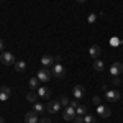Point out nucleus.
Masks as SVG:
<instances>
[{
  "mask_svg": "<svg viewBox=\"0 0 123 123\" xmlns=\"http://www.w3.org/2000/svg\"><path fill=\"white\" fill-rule=\"evenodd\" d=\"M74 122L76 123H84V115H76V117H74Z\"/></svg>",
  "mask_w": 123,
  "mask_h": 123,
  "instance_id": "nucleus-24",
  "label": "nucleus"
},
{
  "mask_svg": "<svg viewBox=\"0 0 123 123\" xmlns=\"http://www.w3.org/2000/svg\"><path fill=\"white\" fill-rule=\"evenodd\" d=\"M92 102H94L95 105H100V102H102V100H100V97H94V98H92Z\"/></svg>",
  "mask_w": 123,
  "mask_h": 123,
  "instance_id": "nucleus-25",
  "label": "nucleus"
},
{
  "mask_svg": "<svg viewBox=\"0 0 123 123\" xmlns=\"http://www.w3.org/2000/svg\"><path fill=\"white\" fill-rule=\"evenodd\" d=\"M100 53H102V49H100V46H98V44H92V46H90V49H89V54L94 57V59H98Z\"/></svg>",
  "mask_w": 123,
  "mask_h": 123,
  "instance_id": "nucleus-12",
  "label": "nucleus"
},
{
  "mask_svg": "<svg viewBox=\"0 0 123 123\" xmlns=\"http://www.w3.org/2000/svg\"><path fill=\"white\" fill-rule=\"evenodd\" d=\"M72 94H74V98H76V100H80V98L84 97V94H85L84 85H76L74 90H72Z\"/></svg>",
  "mask_w": 123,
  "mask_h": 123,
  "instance_id": "nucleus-8",
  "label": "nucleus"
},
{
  "mask_svg": "<svg viewBox=\"0 0 123 123\" xmlns=\"http://www.w3.org/2000/svg\"><path fill=\"white\" fill-rule=\"evenodd\" d=\"M28 84H30L31 89H38V87H39V79H38V77H31V79L28 80Z\"/></svg>",
  "mask_w": 123,
  "mask_h": 123,
  "instance_id": "nucleus-16",
  "label": "nucleus"
},
{
  "mask_svg": "<svg viewBox=\"0 0 123 123\" xmlns=\"http://www.w3.org/2000/svg\"><path fill=\"white\" fill-rule=\"evenodd\" d=\"M36 113H43L44 112V105L41 104V102H35V108H33Z\"/></svg>",
  "mask_w": 123,
  "mask_h": 123,
  "instance_id": "nucleus-19",
  "label": "nucleus"
},
{
  "mask_svg": "<svg viewBox=\"0 0 123 123\" xmlns=\"http://www.w3.org/2000/svg\"><path fill=\"white\" fill-rule=\"evenodd\" d=\"M84 123H95V118L92 117V115H84Z\"/></svg>",
  "mask_w": 123,
  "mask_h": 123,
  "instance_id": "nucleus-21",
  "label": "nucleus"
},
{
  "mask_svg": "<svg viewBox=\"0 0 123 123\" xmlns=\"http://www.w3.org/2000/svg\"><path fill=\"white\" fill-rule=\"evenodd\" d=\"M51 76H53V74H51L49 71H46V69H41V71L38 72V76H36V77L39 79V82H48V80L51 79Z\"/></svg>",
  "mask_w": 123,
  "mask_h": 123,
  "instance_id": "nucleus-9",
  "label": "nucleus"
},
{
  "mask_svg": "<svg viewBox=\"0 0 123 123\" xmlns=\"http://www.w3.org/2000/svg\"><path fill=\"white\" fill-rule=\"evenodd\" d=\"M15 69L20 71V72H23V71L26 69V62H25V61H17V62H15Z\"/></svg>",
  "mask_w": 123,
  "mask_h": 123,
  "instance_id": "nucleus-15",
  "label": "nucleus"
},
{
  "mask_svg": "<svg viewBox=\"0 0 123 123\" xmlns=\"http://www.w3.org/2000/svg\"><path fill=\"white\" fill-rule=\"evenodd\" d=\"M59 108H61V102H57V100L49 102L48 107H46V110L49 112V113H56V112H59Z\"/></svg>",
  "mask_w": 123,
  "mask_h": 123,
  "instance_id": "nucleus-11",
  "label": "nucleus"
},
{
  "mask_svg": "<svg viewBox=\"0 0 123 123\" xmlns=\"http://www.w3.org/2000/svg\"><path fill=\"white\" fill-rule=\"evenodd\" d=\"M0 61L5 64V66H10V64H15L17 61H15V56L12 54V53H8V51H3L2 54H0Z\"/></svg>",
  "mask_w": 123,
  "mask_h": 123,
  "instance_id": "nucleus-2",
  "label": "nucleus"
},
{
  "mask_svg": "<svg viewBox=\"0 0 123 123\" xmlns=\"http://www.w3.org/2000/svg\"><path fill=\"white\" fill-rule=\"evenodd\" d=\"M36 92H38V95H39V97H43V98H49V97H51L49 89H48V87H44V85L38 87V89H36Z\"/></svg>",
  "mask_w": 123,
  "mask_h": 123,
  "instance_id": "nucleus-13",
  "label": "nucleus"
},
{
  "mask_svg": "<svg viewBox=\"0 0 123 123\" xmlns=\"http://www.w3.org/2000/svg\"><path fill=\"white\" fill-rule=\"evenodd\" d=\"M97 115H100L102 118H108L112 112H110V107H105V105H97Z\"/></svg>",
  "mask_w": 123,
  "mask_h": 123,
  "instance_id": "nucleus-4",
  "label": "nucleus"
},
{
  "mask_svg": "<svg viewBox=\"0 0 123 123\" xmlns=\"http://www.w3.org/2000/svg\"><path fill=\"white\" fill-rule=\"evenodd\" d=\"M39 123H51V120H49V118H44V117H43V118L39 120Z\"/></svg>",
  "mask_w": 123,
  "mask_h": 123,
  "instance_id": "nucleus-27",
  "label": "nucleus"
},
{
  "mask_svg": "<svg viewBox=\"0 0 123 123\" xmlns=\"http://www.w3.org/2000/svg\"><path fill=\"white\" fill-rule=\"evenodd\" d=\"M38 113L33 110V112H28V113L25 115V123H38Z\"/></svg>",
  "mask_w": 123,
  "mask_h": 123,
  "instance_id": "nucleus-10",
  "label": "nucleus"
},
{
  "mask_svg": "<svg viewBox=\"0 0 123 123\" xmlns=\"http://www.w3.org/2000/svg\"><path fill=\"white\" fill-rule=\"evenodd\" d=\"M76 108L72 107V105H67L66 110H64V120H67V122H71V120H74V117H76Z\"/></svg>",
  "mask_w": 123,
  "mask_h": 123,
  "instance_id": "nucleus-5",
  "label": "nucleus"
},
{
  "mask_svg": "<svg viewBox=\"0 0 123 123\" xmlns=\"http://www.w3.org/2000/svg\"><path fill=\"white\" fill-rule=\"evenodd\" d=\"M3 49H5V43H3V41L0 39V54L3 53Z\"/></svg>",
  "mask_w": 123,
  "mask_h": 123,
  "instance_id": "nucleus-26",
  "label": "nucleus"
},
{
  "mask_svg": "<svg viewBox=\"0 0 123 123\" xmlns=\"http://www.w3.org/2000/svg\"><path fill=\"white\" fill-rule=\"evenodd\" d=\"M77 2H79V3H84V2H85V0H77Z\"/></svg>",
  "mask_w": 123,
  "mask_h": 123,
  "instance_id": "nucleus-29",
  "label": "nucleus"
},
{
  "mask_svg": "<svg viewBox=\"0 0 123 123\" xmlns=\"http://www.w3.org/2000/svg\"><path fill=\"white\" fill-rule=\"evenodd\" d=\"M104 62H102V61H100V59H94V69L95 71H98V72H100V71H104Z\"/></svg>",
  "mask_w": 123,
  "mask_h": 123,
  "instance_id": "nucleus-17",
  "label": "nucleus"
},
{
  "mask_svg": "<svg viewBox=\"0 0 123 123\" xmlns=\"http://www.w3.org/2000/svg\"><path fill=\"white\" fill-rule=\"evenodd\" d=\"M0 123H5V122H3V118H2V117H0Z\"/></svg>",
  "mask_w": 123,
  "mask_h": 123,
  "instance_id": "nucleus-30",
  "label": "nucleus"
},
{
  "mask_svg": "<svg viewBox=\"0 0 123 123\" xmlns=\"http://www.w3.org/2000/svg\"><path fill=\"white\" fill-rule=\"evenodd\" d=\"M51 74L54 77H59V79H61V77L66 76V67L62 66L61 62H56V64L53 66V69H51Z\"/></svg>",
  "mask_w": 123,
  "mask_h": 123,
  "instance_id": "nucleus-1",
  "label": "nucleus"
},
{
  "mask_svg": "<svg viewBox=\"0 0 123 123\" xmlns=\"http://www.w3.org/2000/svg\"><path fill=\"white\" fill-rule=\"evenodd\" d=\"M123 72V66L120 64V62H113L112 66H110V74L113 77H117V76H120Z\"/></svg>",
  "mask_w": 123,
  "mask_h": 123,
  "instance_id": "nucleus-7",
  "label": "nucleus"
},
{
  "mask_svg": "<svg viewBox=\"0 0 123 123\" xmlns=\"http://www.w3.org/2000/svg\"><path fill=\"white\" fill-rule=\"evenodd\" d=\"M53 62H56V59H54L53 56H48L46 54V56L41 57V64H43V66H51Z\"/></svg>",
  "mask_w": 123,
  "mask_h": 123,
  "instance_id": "nucleus-14",
  "label": "nucleus"
},
{
  "mask_svg": "<svg viewBox=\"0 0 123 123\" xmlns=\"http://www.w3.org/2000/svg\"><path fill=\"white\" fill-rule=\"evenodd\" d=\"M71 105H72L74 108H77V107H79V100H74V102H71Z\"/></svg>",
  "mask_w": 123,
  "mask_h": 123,
  "instance_id": "nucleus-28",
  "label": "nucleus"
},
{
  "mask_svg": "<svg viewBox=\"0 0 123 123\" xmlns=\"http://www.w3.org/2000/svg\"><path fill=\"white\" fill-rule=\"evenodd\" d=\"M95 20H97V13H90L89 18H87V21H89V23H95Z\"/></svg>",
  "mask_w": 123,
  "mask_h": 123,
  "instance_id": "nucleus-23",
  "label": "nucleus"
},
{
  "mask_svg": "<svg viewBox=\"0 0 123 123\" xmlns=\"http://www.w3.org/2000/svg\"><path fill=\"white\" fill-rule=\"evenodd\" d=\"M10 95H12V90H10L7 85L0 87V102H7L10 98Z\"/></svg>",
  "mask_w": 123,
  "mask_h": 123,
  "instance_id": "nucleus-6",
  "label": "nucleus"
},
{
  "mask_svg": "<svg viewBox=\"0 0 123 123\" xmlns=\"http://www.w3.org/2000/svg\"><path fill=\"white\" fill-rule=\"evenodd\" d=\"M105 98H107L108 102H118V100H120V92L115 90V89L105 90Z\"/></svg>",
  "mask_w": 123,
  "mask_h": 123,
  "instance_id": "nucleus-3",
  "label": "nucleus"
},
{
  "mask_svg": "<svg viewBox=\"0 0 123 123\" xmlns=\"http://www.w3.org/2000/svg\"><path fill=\"white\" fill-rule=\"evenodd\" d=\"M26 100L35 104V102L38 100V92H30V94H26Z\"/></svg>",
  "mask_w": 123,
  "mask_h": 123,
  "instance_id": "nucleus-18",
  "label": "nucleus"
},
{
  "mask_svg": "<svg viewBox=\"0 0 123 123\" xmlns=\"http://www.w3.org/2000/svg\"><path fill=\"white\" fill-rule=\"evenodd\" d=\"M76 113L77 115H85L87 113V107H85V105H79L76 108Z\"/></svg>",
  "mask_w": 123,
  "mask_h": 123,
  "instance_id": "nucleus-20",
  "label": "nucleus"
},
{
  "mask_svg": "<svg viewBox=\"0 0 123 123\" xmlns=\"http://www.w3.org/2000/svg\"><path fill=\"white\" fill-rule=\"evenodd\" d=\"M59 102H61V105H64V107H67V105L71 104V102H69V98H67L66 95H62V97L59 98Z\"/></svg>",
  "mask_w": 123,
  "mask_h": 123,
  "instance_id": "nucleus-22",
  "label": "nucleus"
}]
</instances>
